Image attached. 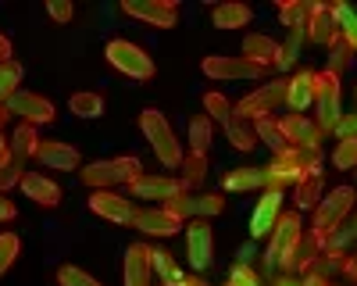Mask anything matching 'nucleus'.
<instances>
[{"mask_svg": "<svg viewBox=\"0 0 357 286\" xmlns=\"http://www.w3.org/2000/svg\"><path fill=\"white\" fill-rule=\"evenodd\" d=\"M336 136H340V140H347V136H357V111H354V114H343V119H340V126H336Z\"/></svg>", "mask_w": 357, "mask_h": 286, "instance_id": "50", "label": "nucleus"}, {"mask_svg": "<svg viewBox=\"0 0 357 286\" xmlns=\"http://www.w3.org/2000/svg\"><path fill=\"white\" fill-rule=\"evenodd\" d=\"M272 286H301V279H296V276H286V272H282V276H279V279H275Z\"/></svg>", "mask_w": 357, "mask_h": 286, "instance_id": "55", "label": "nucleus"}, {"mask_svg": "<svg viewBox=\"0 0 357 286\" xmlns=\"http://www.w3.org/2000/svg\"><path fill=\"white\" fill-rule=\"evenodd\" d=\"M215 143V122L207 119V114H197L190 122V147L193 154H207V147Z\"/></svg>", "mask_w": 357, "mask_h": 286, "instance_id": "32", "label": "nucleus"}, {"mask_svg": "<svg viewBox=\"0 0 357 286\" xmlns=\"http://www.w3.org/2000/svg\"><path fill=\"white\" fill-rule=\"evenodd\" d=\"M11 114H18V119H25V126H50L57 114H54V104L43 100L40 93H29V90H18L11 100H8Z\"/></svg>", "mask_w": 357, "mask_h": 286, "instance_id": "14", "label": "nucleus"}, {"mask_svg": "<svg viewBox=\"0 0 357 286\" xmlns=\"http://www.w3.org/2000/svg\"><path fill=\"white\" fill-rule=\"evenodd\" d=\"M354 262H357V254H354Z\"/></svg>", "mask_w": 357, "mask_h": 286, "instance_id": "62", "label": "nucleus"}, {"mask_svg": "<svg viewBox=\"0 0 357 286\" xmlns=\"http://www.w3.org/2000/svg\"><path fill=\"white\" fill-rule=\"evenodd\" d=\"M18 211H15V200H8V197H0V222H11Z\"/></svg>", "mask_w": 357, "mask_h": 286, "instance_id": "51", "label": "nucleus"}, {"mask_svg": "<svg viewBox=\"0 0 357 286\" xmlns=\"http://www.w3.org/2000/svg\"><path fill=\"white\" fill-rule=\"evenodd\" d=\"M139 129H143V136H146V143L154 147V154H158V161L165 165V168H183V143H178V136L172 133V126H168V119L158 111V107H146L143 114H139Z\"/></svg>", "mask_w": 357, "mask_h": 286, "instance_id": "2", "label": "nucleus"}, {"mask_svg": "<svg viewBox=\"0 0 357 286\" xmlns=\"http://www.w3.org/2000/svg\"><path fill=\"white\" fill-rule=\"evenodd\" d=\"M200 68H204V75L222 79V82H229V79H264L268 75V68L247 61V57H222V54H207Z\"/></svg>", "mask_w": 357, "mask_h": 286, "instance_id": "11", "label": "nucleus"}, {"mask_svg": "<svg viewBox=\"0 0 357 286\" xmlns=\"http://www.w3.org/2000/svg\"><path fill=\"white\" fill-rule=\"evenodd\" d=\"M304 40H307L304 29H293V33H289V43H282V61H279L282 72H289V68L296 65V57H301V43H304Z\"/></svg>", "mask_w": 357, "mask_h": 286, "instance_id": "43", "label": "nucleus"}, {"mask_svg": "<svg viewBox=\"0 0 357 286\" xmlns=\"http://www.w3.org/2000/svg\"><path fill=\"white\" fill-rule=\"evenodd\" d=\"M286 90H289V79H272L257 86L254 93H247L243 100L232 104V114H240L247 122H257V119H272V111L286 104Z\"/></svg>", "mask_w": 357, "mask_h": 286, "instance_id": "5", "label": "nucleus"}, {"mask_svg": "<svg viewBox=\"0 0 357 286\" xmlns=\"http://www.w3.org/2000/svg\"><path fill=\"white\" fill-rule=\"evenodd\" d=\"M151 265H154V272H158L165 283H172V279L183 276V272L175 269V262H172V254H168V250H154V247H151Z\"/></svg>", "mask_w": 357, "mask_h": 286, "instance_id": "44", "label": "nucleus"}, {"mask_svg": "<svg viewBox=\"0 0 357 286\" xmlns=\"http://www.w3.org/2000/svg\"><path fill=\"white\" fill-rule=\"evenodd\" d=\"M354 100H357V86H354Z\"/></svg>", "mask_w": 357, "mask_h": 286, "instance_id": "61", "label": "nucleus"}, {"mask_svg": "<svg viewBox=\"0 0 357 286\" xmlns=\"http://www.w3.org/2000/svg\"><path fill=\"white\" fill-rule=\"evenodd\" d=\"M18 82H22V65L18 61H4V65H0V104H8L18 93Z\"/></svg>", "mask_w": 357, "mask_h": 286, "instance_id": "36", "label": "nucleus"}, {"mask_svg": "<svg viewBox=\"0 0 357 286\" xmlns=\"http://www.w3.org/2000/svg\"><path fill=\"white\" fill-rule=\"evenodd\" d=\"M89 211L114 222V225H132V218L139 215V208L132 204L129 197L111 193V190H93V197H89Z\"/></svg>", "mask_w": 357, "mask_h": 286, "instance_id": "13", "label": "nucleus"}, {"mask_svg": "<svg viewBox=\"0 0 357 286\" xmlns=\"http://www.w3.org/2000/svg\"><path fill=\"white\" fill-rule=\"evenodd\" d=\"M36 161L43 168H54V172H75L82 165L79 151L72 147V143H65V140H43L40 151H36Z\"/></svg>", "mask_w": 357, "mask_h": 286, "instance_id": "17", "label": "nucleus"}, {"mask_svg": "<svg viewBox=\"0 0 357 286\" xmlns=\"http://www.w3.org/2000/svg\"><path fill=\"white\" fill-rule=\"evenodd\" d=\"M132 229H139L146 236H175L183 229V222L168 215L165 208H139V215L132 218Z\"/></svg>", "mask_w": 357, "mask_h": 286, "instance_id": "19", "label": "nucleus"}, {"mask_svg": "<svg viewBox=\"0 0 357 286\" xmlns=\"http://www.w3.org/2000/svg\"><path fill=\"white\" fill-rule=\"evenodd\" d=\"M204 107H207V119L211 122H229L232 119V104L222 97V93H204Z\"/></svg>", "mask_w": 357, "mask_h": 286, "instance_id": "42", "label": "nucleus"}, {"mask_svg": "<svg viewBox=\"0 0 357 286\" xmlns=\"http://www.w3.org/2000/svg\"><path fill=\"white\" fill-rule=\"evenodd\" d=\"M8 158H11V143H8L4 136H0V165H4Z\"/></svg>", "mask_w": 357, "mask_h": 286, "instance_id": "56", "label": "nucleus"}, {"mask_svg": "<svg viewBox=\"0 0 357 286\" xmlns=\"http://www.w3.org/2000/svg\"><path fill=\"white\" fill-rule=\"evenodd\" d=\"M257 186H264L261 168H232V172H225V190L247 193V190H257Z\"/></svg>", "mask_w": 357, "mask_h": 286, "instance_id": "30", "label": "nucleus"}, {"mask_svg": "<svg viewBox=\"0 0 357 286\" xmlns=\"http://www.w3.org/2000/svg\"><path fill=\"white\" fill-rule=\"evenodd\" d=\"M222 211H225V197H218V193L197 197V218H215V215H222Z\"/></svg>", "mask_w": 357, "mask_h": 286, "instance_id": "46", "label": "nucleus"}, {"mask_svg": "<svg viewBox=\"0 0 357 286\" xmlns=\"http://www.w3.org/2000/svg\"><path fill=\"white\" fill-rule=\"evenodd\" d=\"M122 15H129L136 22H146L154 29H175V22H178V8L172 4V0H126Z\"/></svg>", "mask_w": 357, "mask_h": 286, "instance_id": "12", "label": "nucleus"}, {"mask_svg": "<svg viewBox=\"0 0 357 286\" xmlns=\"http://www.w3.org/2000/svg\"><path fill=\"white\" fill-rule=\"evenodd\" d=\"M354 200H357V190L354 186H336L325 200H318V208H314V233L321 236V243L329 240L336 229L347 222V215L354 211Z\"/></svg>", "mask_w": 357, "mask_h": 286, "instance_id": "4", "label": "nucleus"}, {"mask_svg": "<svg viewBox=\"0 0 357 286\" xmlns=\"http://www.w3.org/2000/svg\"><path fill=\"white\" fill-rule=\"evenodd\" d=\"M79 179L89 186V190H107L114 183H126L132 186L136 179H143V165L139 158H111V161H89L79 168Z\"/></svg>", "mask_w": 357, "mask_h": 286, "instance_id": "3", "label": "nucleus"}, {"mask_svg": "<svg viewBox=\"0 0 357 286\" xmlns=\"http://www.w3.org/2000/svg\"><path fill=\"white\" fill-rule=\"evenodd\" d=\"M204 176H207V154H186L183 158V183H186V190H197L200 183H204Z\"/></svg>", "mask_w": 357, "mask_h": 286, "instance_id": "35", "label": "nucleus"}, {"mask_svg": "<svg viewBox=\"0 0 357 286\" xmlns=\"http://www.w3.org/2000/svg\"><path fill=\"white\" fill-rule=\"evenodd\" d=\"M47 15H50L54 22H72V18H75V8L68 4V0H50V4H47Z\"/></svg>", "mask_w": 357, "mask_h": 286, "instance_id": "48", "label": "nucleus"}, {"mask_svg": "<svg viewBox=\"0 0 357 286\" xmlns=\"http://www.w3.org/2000/svg\"><path fill=\"white\" fill-rule=\"evenodd\" d=\"M175 193H186V183L175 176H143L129 186L132 200H172Z\"/></svg>", "mask_w": 357, "mask_h": 286, "instance_id": "15", "label": "nucleus"}, {"mask_svg": "<svg viewBox=\"0 0 357 286\" xmlns=\"http://www.w3.org/2000/svg\"><path fill=\"white\" fill-rule=\"evenodd\" d=\"M282 218V193L275 190H264V197L257 200V208L250 215V236L261 240V236H272L275 222Z\"/></svg>", "mask_w": 357, "mask_h": 286, "instance_id": "16", "label": "nucleus"}, {"mask_svg": "<svg viewBox=\"0 0 357 286\" xmlns=\"http://www.w3.org/2000/svg\"><path fill=\"white\" fill-rule=\"evenodd\" d=\"M340 25L333 22V8L329 4H311V18H307V40L321 43V47H333L340 40Z\"/></svg>", "mask_w": 357, "mask_h": 286, "instance_id": "22", "label": "nucleus"}, {"mask_svg": "<svg viewBox=\"0 0 357 286\" xmlns=\"http://www.w3.org/2000/svg\"><path fill=\"white\" fill-rule=\"evenodd\" d=\"M104 54H107L111 68H118L122 75L139 79V82L154 79V57L146 54L143 47H136V43H129V40H111Z\"/></svg>", "mask_w": 357, "mask_h": 286, "instance_id": "6", "label": "nucleus"}, {"mask_svg": "<svg viewBox=\"0 0 357 286\" xmlns=\"http://www.w3.org/2000/svg\"><path fill=\"white\" fill-rule=\"evenodd\" d=\"M329 286H333V283H329Z\"/></svg>", "mask_w": 357, "mask_h": 286, "instance_id": "63", "label": "nucleus"}, {"mask_svg": "<svg viewBox=\"0 0 357 286\" xmlns=\"http://www.w3.org/2000/svg\"><path fill=\"white\" fill-rule=\"evenodd\" d=\"M301 286H329V279H321V276H314V272H307V276L301 279Z\"/></svg>", "mask_w": 357, "mask_h": 286, "instance_id": "54", "label": "nucleus"}, {"mask_svg": "<svg viewBox=\"0 0 357 286\" xmlns=\"http://www.w3.org/2000/svg\"><path fill=\"white\" fill-rule=\"evenodd\" d=\"M318 168H321V147H289L261 168L264 172V190L282 193L286 186H296L301 179L314 176Z\"/></svg>", "mask_w": 357, "mask_h": 286, "instance_id": "1", "label": "nucleus"}, {"mask_svg": "<svg viewBox=\"0 0 357 286\" xmlns=\"http://www.w3.org/2000/svg\"><path fill=\"white\" fill-rule=\"evenodd\" d=\"M343 40H347V43L354 47V54H357V25H354V29H347V33H343Z\"/></svg>", "mask_w": 357, "mask_h": 286, "instance_id": "57", "label": "nucleus"}, {"mask_svg": "<svg viewBox=\"0 0 357 286\" xmlns=\"http://www.w3.org/2000/svg\"><path fill=\"white\" fill-rule=\"evenodd\" d=\"M333 165H336L340 172L357 168V136H347V140H340V143H336V151H333Z\"/></svg>", "mask_w": 357, "mask_h": 286, "instance_id": "40", "label": "nucleus"}, {"mask_svg": "<svg viewBox=\"0 0 357 286\" xmlns=\"http://www.w3.org/2000/svg\"><path fill=\"white\" fill-rule=\"evenodd\" d=\"M165 211L175 215L178 222H193L197 218V197H190V190L186 193H175L172 200H165Z\"/></svg>", "mask_w": 357, "mask_h": 286, "instance_id": "37", "label": "nucleus"}, {"mask_svg": "<svg viewBox=\"0 0 357 286\" xmlns=\"http://www.w3.org/2000/svg\"><path fill=\"white\" fill-rule=\"evenodd\" d=\"M4 61H11V40L0 33V65H4Z\"/></svg>", "mask_w": 357, "mask_h": 286, "instance_id": "53", "label": "nucleus"}, {"mask_svg": "<svg viewBox=\"0 0 357 286\" xmlns=\"http://www.w3.org/2000/svg\"><path fill=\"white\" fill-rule=\"evenodd\" d=\"M333 54H329V68H325V72H333V75H343L347 72V65H350V57H354V47L340 36L333 47H329Z\"/></svg>", "mask_w": 357, "mask_h": 286, "instance_id": "41", "label": "nucleus"}, {"mask_svg": "<svg viewBox=\"0 0 357 286\" xmlns=\"http://www.w3.org/2000/svg\"><path fill=\"white\" fill-rule=\"evenodd\" d=\"M18 254H22L18 233H0V276H4V272L18 262Z\"/></svg>", "mask_w": 357, "mask_h": 286, "instance_id": "39", "label": "nucleus"}, {"mask_svg": "<svg viewBox=\"0 0 357 286\" xmlns=\"http://www.w3.org/2000/svg\"><path fill=\"white\" fill-rule=\"evenodd\" d=\"M254 133H257L261 143H268V147H272V154L289 151V140H286V133H282V126H279L275 119H257V122H254Z\"/></svg>", "mask_w": 357, "mask_h": 286, "instance_id": "28", "label": "nucleus"}, {"mask_svg": "<svg viewBox=\"0 0 357 286\" xmlns=\"http://www.w3.org/2000/svg\"><path fill=\"white\" fill-rule=\"evenodd\" d=\"M57 283H61V286H100L93 276H86L75 265H61V269H57Z\"/></svg>", "mask_w": 357, "mask_h": 286, "instance_id": "45", "label": "nucleus"}, {"mask_svg": "<svg viewBox=\"0 0 357 286\" xmlns=\"http://www.w3.org/2000/svg\"><path fill=\"white\" fill-rule=\"evenodd\" d=\"M8 122H11V107H8V104H0V129H4Z\"/></svg>", "mask_w": 357, "mask_h": 286, "instance_id": "58", "label": "nucleus"}, {"mask_svg": "<svg viewBox=\"0 0 357 286\" xmlns=\"http://www.w3.org/2000/svg\"><path fill=\"white\" fill-rule=\"evenodd\" d=\"M250 257H254V247H243V250H240V262L250 265Z\"/></svg>", "mask_w": 357, "mask_h": 286, "instance_id": "59", "label": "nucleus"}, {"mask_svg": "<svg viewBox=\"0 0 357 286\" xmlns=\"http://www.w3.org/2000/svg\"><path fill=\"white\" fill-rule=\"evenodd\" d=\"M314 111H318V129L321 133H336L343 111H340V75L333 72H318L314 75Z\"/></svg>", "mask_w": 357, "mask_h": 286, "instance_id": "7", "label": "nucleus"}, {"mask_svg": "<svg viewBox=\"0 0 357 286\" xmlns=\"http://www.w3.org/2000/svg\"><path fill=\"white\" fill-rule=\"evenodd\" d=\"M225 140L232 143L236 151H243V154H247V151H254L257 143H261V140H257V133H254V122L240 119V114H232V119L225 122Z\"/></svg>", "mask_w": 357, "mask_h": 286, "instance_id": "25", "label": "nucleus"}, {"mask_svg": "<svg viewBox=\"0 0 357 286\" xmlns=\"http://www.w3.org/2000/svg\"><path fill=\"white\" fill-rule=\"evenodd\" d=\"M22 179H25V158L11 154L4 165H0V193L11 190V186H22Z\"/></svg>", "mask_w": 357, "mask_h": 286, "instance_id": "38", "label": "nucleus"}, {"mask_svg": "<svg viewBox=\"0 0 357 286\" xmlns=\"http://www.w3.org/2000/svg\"><path fill=\"white\" fill-rule=\"evenodd\" d=\"M8 143H11V154H18V158L29 161V158H36V151H40V143H43V140H40L36 126H25V122H22Z\"/></svg>", "mask_w": 357, "mask_h": 286, "instance_id": "27", "label": "nucleus"}, {"mask_svg": "<svg viewBox=\"0 0 357 286\" xmlns=\"http://www.w3.org/2000/svg\"><path fill=\"white\" fill-rule=\"evenodd\" d=\"M347 250H321L318 254V262H314V276H321V279H329V276H340L343 269H347Z\"/></svg>", "mask_w": 357, "mask_h": 286, "instance_id": "34", "label": "nucleus"}, {"mask_svg": "<svg viewBox=\"0 0 357 286\" xmlns=\"http://www.w3.org/2000/svg\"><path fill=\"white\" fill-rule=\"evenodd\" d=\"M165 286H207L200 276H178V279H172V283H165Z\"/></svg>", "mask_w": 357, "mask_h": 286, "instance_id": "52", "label": "nucleus"}, {"mask_svg": "<svg viewBox=\"0 0 357 286\" xmlns=\"http://www.w3.org/2000/svg\"><path fill=\"white\" fill-rule=\"evenodd\" d=\"M186 262L204 272L207 265L215 262V229L207 218H193L186 222Z\"/></svg>", "mask_w": 357, "mask_h": 286, "instance_id": "9", "label": "nucleus"}, {"mask_svg": "<svg viewBox=\"0 0 357 286\" xmlns=\"http://www.w3.org/2000/svg\"><path fill=\"white\" fill-rule=\"evenodd\" d=\"M333 22L340 25V33H347V29H354V25H357V15H354L347 4H333Z\"/></svg>", "mask_w": 357, "mask_h": 286, "instance_id": "49", "label": "nucleus"}, {"mask_svg": "<svg viewBox=\"0 0 357 286\" xmlns=\"http://www.w3.org/2000/svg\"><path fill=\"white\" fill-rule=\"evenodd\" d=\"M229 286H261V279H257V272L250 269V265H236L232 269V276H229Z\"/></svg>", "mask_w": 357, "mask_h": 286, "instance_id": "47", "label": "nucleus"}, {"mask_svg": "<svg viewBox=\"0 0 357 286\" xmlns=\"http://www.w3.org/2000/svg\"><path fill=\"white\" fill-rule=\"evenodd\" d=\"M154 265H151V247L146 243H129L126 262H122V279L126 286H151Z\"/></svg>", "mask_w": 357, "mask_h": 286, "instance_id": "18", "label": "nucleus"}, {"mask_svg": "<svg viewBox=\"0 0 357 286\" xmlns=\"http://www.w3.org/2000/svg\"><path fill=\"white\" fill-rule=\"evenodd\" d=\"M243 57L247 61H254V65H261V68H279V61H282V43H275L272 36H261V33H250L247 40H243Z\"/></svg>", "mask_w": 357, "mask_h": 286, "instance_id": "23", "label": "nucleus"}, {"mask_svg": "<svg viewBox=\"0 0 357 286\" xmlns=\"http://www.w3.org/2000/svg\"><path fill=\"white\" fill-rule=\"evenodd\" d=\"M318 200H321V172H314V176L296 183L293 204H296V211H311V208H318Z\"/></svg>", "mask_w": 357, "mask_h": 286, "instance_id": "29", "label": "nucleus"}, {"mask_svg": "<svg viewBox=\"0 0 357 286\" xmlns=\"http://www.w3.org/2000/svg\"><path fill=\"white\" fill-rule=\"evenodd\" d=\"M321 250H325L321 236L314 233V229H304L301 240H296V243L282 254L279 269H282L286 276H307V272L314 269V262H318V254H321Z\"/></svg>", "mask_w": 357, "mask_h": 286, "instance_id": "8", "label": "nucleus"}, {"mask_svg": "<svg viewBox=\"0 0 357 286\" xmlns=\"http://www.w3.org/2000/svg\"><path fill=\"white\" fill-rule=\"evenodd\" d=\"M301 233H304V225H301V211H282V218L275 222V229H272V243H268V250H264V272L272 276V265H279L282 262V254L301 240Z\"/></svg>", "mask_w": 357, "mask_h": 286, "instance_id": "10", "label": "nucleus"}, {"mask_svg": "<svg viewBox=\"0 0 357 286\" xmlns=\"http://www.w3.org/2000/svg\"><path fill=\"white\" fill-rule=\"evenodd\" d=\"M314 75H318V72H311V68H296V72L289 75L286 107H289L293 114H304V111L314 104Z\"/></svg>", "mask_w": 357, "mask_h": 286, "instance_id": "20", "label": "nucleus"}, {"mask_svg": "<svg viewBox=\"0 0 357 286\" xmlns=\"http://www.w3.org/2000/svg\"><path fill=\"white\" fill-rule=\"evenodd\" d=\"M22 193L29 200H36L40 208H57V204H61V190H57V183H50L43 172H25Z\"/></svg>", "mask_w": 357, "mask_h": 286, "instance_id": "24", "label": "nucleus"}, {"mask_svg": "<svg viewBox=\"0 0 357 286\" xmlns=\"http://www.w3.org/2000/svg\"><path fill=\"white\" fill-rule=\"evenodd\" d=\"M68 111L79 114V119H100V114H104V97L100 93H89V90L72 93L68 97Z\"/></svg>", "mask_w": 357, "mask_h": 286, "instance_id": "31", "label": "nucleus"}, {"mask_svg": "<svg viewBox=\"0 0 357 286\" xmlns=\"http://www.w3.org/2000/svg\"><path fill=\"white\" fill-rule=\"evenodd\" d=\"M307 18H311V4H304V0H286V4H279V22L289 29H304L307 33Z\"/></svg>", "mask_w": 357, "mask_h": 286, "instance_id": "33", "label": "nucleus"}, {"mask_svg": "<svg viewBox=\"0 0 357 286\" xmlns=\"http://www.w3.org/2000/svg\"><path fill=\"white\" fill-rule=\"evenodd\" d=\"M350 225H354V233H357V215H354V218H350Z\"/></svg>", "mask_w": 357, "mask_h": 286, "instance_id": "60", "label": "nucleus"}, {"mask_svg": "<svg viewBox=\"0 0 357 286\" xmlns=\"http://www.w3.org/2000/svg\"><path fill=\"white\" fill-rule=\"evenodd\" d=\"M279 126H282V133H286V140H289V147H318L321 136H325V133L318 129V122L307 119V114H286Z\"/></svg>", "mask_w": 357, "mask_h": 286, "instance_id": "21", "label": "nucleus"}, {"mask_svg": "<svg viewBox=\"0 0 357 286\" xmlns=\"http://www.w3.org/2000/svg\"><path fill=\"white\" fill-rule=\"evenodd\" d=\"M250 18H254V11L247 4H218V8H211L215 29H243Z\"/></svg>", "mask_w": 357, "mask_h": 286, "instance_id": "26", "label": "nucleus"}]
</instances>
